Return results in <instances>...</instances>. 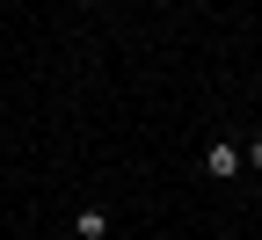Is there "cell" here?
Masks as SVG:
<instances>
[{
  "mask_svg": "<svg viewBox=\"0 0 262 240\" xmlns=\"http://www.w3.org/2000/svg\"><path fill=\"white\" fill-rule=\"evenodd\" d=\"M196 175H204V182H241V175H248L241 139H226V131H219V139L204 146V160H196Z\"/></svg>",
  "mask_w": 262,
  "mask_h": 240,
  "instance_id": "6da1fadb",
  "label": "cell"
},
{
  "mask_svg": "<svg viewBox=\"0 0 262 240\" xmlns=\"http://www.w3.org/2000/svg\"><path fill=\"white\" fill-rule=\"evenodd\" d=\"M73 240H110V211L102 204H80L73 211Z\"/></svg>",
  "mask_w": 262,
  "mask_h": 240,
  "instance_id": "7a4b0ae2",
  "label": "cell"
},
{
  "mask_svg": "<svg viewBox=\"0 0 262 240\" xmlns=\"http://www.w3.org/2000/svg\"><path fill=\"white\" fill-rule=\"evenodd\" d=\"M241 160L255 167V175H262V131H255V139H248V146H241Z\"/></svg>",
  "mask_w": 262,
  "mask_h": 240,
  "instance_id": "3957f363",
  "label": "cell"
},
{
  "mask_svg": "<svg viewBox=\"0 0 262 240\" xmlns=\"http://www.w3.org/2000/svg\"><path fill=\"white\" fill-rule=\"evenodd\" d=\"M153 8H175V0H153Z\"/></svg>",
  "mask_w": 262,
  "mask_h": 240,
  "instance_id": "277c9868",
  "label": "cell"
}]
</instances>
